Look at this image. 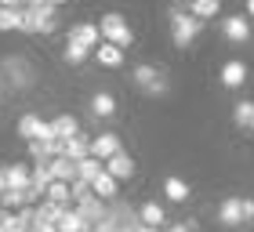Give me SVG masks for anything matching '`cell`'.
<instances>
[{
	"mask_svg": "<svg viewBox=\"0 0 254 232\" xmlns=\"http://www.w3.org/2000/svg\"><path fill=\"white\" fill-rule=\"evenodd\" d=\"M76 214H80V222H84L87 229H95V225H102V222H106V203H102L98 200V196H95V200H87V203H76Z\"/></svg>",
	"mask_w": 254,
	"mask_h": 232,
	"instance_id": "cell-7",
	"label": "cell"
},
{
	"mask_svg": "<svg viewBox=\"0 0 254 232\" xmlns=\"http://www.w3.org/2000/svg\"><path fill=\"white\" fill-rule=\"evenodd\" d=\"M102 171H106V164H102V160H95V156H87V160H80V164H76V178L91 185Z\"/></svg>",
	"mask_w": 254,
	"mask_h": 232,
	"instance_id": "cell-17",
	"label": "cell"
},
{
	"mask_svg": "<svg viewBox=\"0 0 254 232\" xmlns=\"http://www.w3.org/2000/svg\"><path fill=\"white\" fill-rule=\"evenodd\" d=\"M18 33H40L37 7H22V26H18Z\"/></svg>",
	"mask_w": 254,
	"mask_h": 232,
	"instance_id": "cell-30",
	"label": "cell"
},
{
	"mask_svg": "<svg viewBox=\"0 0 254 232\" xmlns=\"http://www.w3.org/2000/svg\"><path fill=\"white\" fill-rule=\"evenodd\" d=\"M117 153H124V145H120V134H113V131H106V134H98V138H91V156L95 160H113Z\"/></svg>",
	"mask_w": 254,
	"mask_h": 232,
	"instance_id": "cell-5",
	"label": "cell"
},
{
	"mask_svg": "<svg viewBox=\"0 0 254 232\" xmlns=\"http://www.w3.org/2000/svg\"><path fill=\"white\" fill-rule=\"evenodd\" d=\"M0 207H4V211H22V207H26V192H18V189H7L4 196H0Z\"/></svg>",
	"mask_w": 254,
	"mask_h": 232,
	"instance_id": "cell-25",
	"label": "cell"
},
{
	"mask_svg": "<svg viewBox=\"0 0 254 232\" xmlns=\"http://www.w3.org/2000/svg\"><path fill=\"white\" fill-rule=\"evenodd\" d=\"M167 232H189V225H186V222H182V225H171Z\"/></svg>",
	"mask_w": 254,
	"mask_h": 232,
	"instance_id": "cell-36",
	"label": "cell"
},
{
	"mask_svg": "<svg viewBox=\"0 0 254 232\" xmlns=\"http://www.w3.org/2000/svg\"><path fill=\"white\" fill-rule=\"evenodd\" d=\"M48 4H51V7H62V4H69V0H48Z\"/></svg>",
	"mask_w": 254,
	"mask_h": 232,
	"instance_id": "cell-38",
	"label": "cell"
},
{
	"mask_svg": "<svg viewBox=\"0 0 254 232\" xmlns=\"http://www.w3.org/2000/svg\"><path fill=\"white\" fill-rule=\"evenodd\" d=\"M98 37H102V33H98L95 22H80V26L69 29V40H65V44H73V48H84V51H95L98 44H102Z\"/></svg>",
	"mask_w": 254,
	"mask_h": 232,
	"instance_id": "cell-3",
	"label": "cell"
},
{
	"mask_svg": "<svg viewBox=\"0 0 254 232\" xmlns=\"http://www.w3.org/2000/svg\"><path fill=\"white\" fill-rule=\"evenodd\" d=\"M106 174H109V178H117V181L131 178V174H134V160L127 153H117L113 160H106Z\"/></svg>",
	"mask_w": 254,
	"mask_h": 232,
	"instance_id": "cell-12",
	"label": "cell"
},
{
	"mask_svg": "<svg viewBox=\"0 0 254 232\" xmlns=\"http://www.w3.org/2000/svg\"><path fill=\"white\" fill-rule=\"evenodd\" d=\"M51 181H55V178H51V167H48V160H40V164L33 167V185L48 192V185H51Z\"/></svg>",
	"mask_w": 254,
	"mask_h": 232,
	"instance_id": "cell-28",
	"label": "cell"
},
{
	"mask_svg": "<svg viewBox=\"0 0 254 232\" xmlns=\"http://www.w3.org/2000/svg\"><path fill=\"white\" fill-rule=\"evenodd\" d=\"M95 55H98V62L106 65V69H120V65H124V51L113 48V44H106V40L95 48Z\"/></svg>",
	"mask_w": 254,
	"mask_h": 232,
	"instance_id": "cell-16",
	"label": "cell"
},
{
	"mask_svg": "<svg viewBox=\"0 0 254 232\" xmlns=\"http://www.w3.org/2000/svg\"><path fill=\"white\" fill-rule=\"evenodd\" d=\"M131 80H134V84L142 87V91H149V95H164V91H167V84H164V76H160V73H156L153 65H134V73H131Z\"/></svg>",
	"mask_w": 254,
	"mask_h": 232,
	"instance_id": "cell-4",
	"label": "cell"
},
{
	"mask_svg": "<svg viewBox=\"0 0 254 232\" xmlns=\"http://www.w3.org/2000/svg\"><path fill=\"white\" fill-rule=\"evenodd\" d=\"M69 211V207H59V203H51V200H40L37 203V222H44V225H55L59 218Z\"/></svg>",
	"mask_w": 254,
	"mask_h": 232,
	"instance_id": "cell-18",
	"label": "cell"
},
{
	"mask_svg": "<svg viewBox=\"0 0 254 232\" xmlns=\"http://www.w3.org/2000/svg\"><path fill=\"white\" fill-rule=\"evenodd\" d=\"M69 196H73L76 203H87V200H95V189H91L87 181H80V178H76L73 185H69Z\"/></svg>",
	"mask_w": 254,
	"mask_h": 232,
	"instance_id": "cell-29",
	"label": "cell"
},
{
	"mask_svg": "<svg viewBox=\"0 0 254 232\" xmlns=\"http://www.w3.org/2000/svg\"><path fill=\"white\" fill-rule=\"evenodd\" d=\"M87 55H91V51H84V48H73V44H65V62H69V65H80Z\"/></svg>",
	"mask_w": 254,
	"mask_h": 232,
	"instance_id": "cell-31",
	"label": "cell"
},
{
	"mask_svg": "<svg viewBox=\"0 0 254 232\" xmlns=\"http://www.w3.org/2000/svg\"><path fill=\"white\" fill-rule=\"evenodd\" d=\"M244 200V222H254V200L251 196H240Z\"/></svg>",
	"mask_w": 254,
	"mask_h": 232,
	"instance_id": "cell-32",
	"label": "cell"
},
{
	"mask_svg": "<svg viewBox=\"0 0 254 232\" xmlns=\"http://www.w3.org/2000/svg\"><path fill=\"white\" fill-rule=\"evenodd\" d=\"M222 33H225L233 44H247V40H251V26H247L244 15H229V18H222Z\"/></svg>",
	"mask_w": 254,
	"mask_h": 232,
	"instance_id": "cell-8",
	"label": "cell"
},
{
	"mask_svg": "<svg viewBox=\"0 0 254 232\" xmlns=\"http://www.w3.org/2000/svg\"><path fill=\"white\" fill-rule=\"evenodd\" d=\"M0 211H4V207H0Z\"/></svg>",
	"mask_w": 254,
	"mask_h": 232,
	"instance_id": "cell-41",
	"label": "cell"
},
{
	"mask_svg": "<svg viewBox=\"0 0 254 232\" xmlns=\"http://www.w3.org/2000/svg\"><path fill=\"white\" fill-rule=\"evenodd\" d=\"M44 200H51V203H59V207H69L73 196H69V185H65V181H51L48 192H44Z\"/></svg>",
	"mask_w": 254,
	"mask_h": 232,
	"instance_id": "cell-24",
	"label": "cell"
},
{
	"mask_svg": "<svg viewBox=\"0 0 254 232\" xmlns=\"http://www.w3.org/2000/svg\"><path fill=\"white\" fill-rule=\"evenodd\" d=\"M0 7H11V11H22V7H26V0H0Z\"/></svg>",
	"mask_w": 254,
	"mask_h": 232,
	"instance_id": "cell-34",
	"label": "cell"
},
{
	"mask_svg": "<svg viewBox=\"0 0 254 232\" xmlns=\"http://www.w3.org/2000/svg\"><path fill=\"white\" fill-rule=\"evenodd\" d=\"M91 156V138L87 134H76L65 142V160H73V164H80V160Z\"/></svg>",
	"mask_w": 254,
	"mask_h": 232,
	"instance_id": "cell-15",
	"label": "cell"
},
{
	"mask_svg": "<svg viewBox=\"0 0 254 232\" xmlns=\"http://www.w3.org/2000/svg\"><path fill=\"white\" fill-rule=\"evenodd\" d=\"M22 26V11H11V7H0V33H15Z\"/></svg>",
	"mask_w": 254,
	"mask_h": 232,
	"instance_id": "cell-26",
	"label": "cell"
},
{
	"mask_svg": "<svg viewBox=\"0 0 254 232\" xmlns=\"http://www.w3.org/2000/svg\"><path fill=\"white\" fill-rule=\"evenodd\" d=\"M218 222H222L225 229L244 225V200H240V196H229V200H222V207H218Z\"/></svg>",
	"mask_w": 254,
	"mask_h": 232,
	"instance_id": "cell-6",
	"label": "cell"
},
{
	"mask_svg": "<svg viewBox=\"0 0 254 232\" xmlns=\"http://www.w3.org/2000/svg\"><path fill=\"white\" fill-rule=\"evenodd\" d=\"M7 192V178H4V167H0V196Z\"/></svg>",
	"mask_w": 254,
	"mask_h": 232,
	"instance_id": "cell-35",
	"label": "cell"
},
{
	"mask_svg": "<svg viewBox=\"0 0 254 232\" xmlns=\"http://www.w3.org/2000/svg\"><path fill=\"white\" fill-rule=\"evenodd\" d=\"M203 29V22L200 18H192V15H182V11H171V37H175L178 48H189V44L196 40V33Z\"/></svg>",
	"mask_w": 254,
	"mask_h": 232,
	"instance_id": "cell-2",
	"label": "cell"
},
{
	"mask_svg": "<svg viewBox=\"0 0 254 232\" xmlns=\"http://www.w3.org/2000/svg\"><path fill=\"white\" fill-rule=\"evenodd\" d=\"M91 189H95V196H98V200H113V196H117V178H109V174L102 171L98 178L91 181Z\"/></svg>",
	"mask_w": 254,
	"mask_h": 232,
	"instance_id": "cell-20",
	"label": "cell"
},
{
	"mask_svg": "<svg viewBox=\"0 0 254 232\" xmlns=\"http://www.w3.org/2000/svg\"><path fill=\"white\" fill-rule=\"evenodd\" d=\"M233 120L240 127H251V120H254V102H236V106H233Z\"/></svg>",
	"mask_w": 254,
	"mask_h": 232,
	"instance_id": "cell-27",
	"label": "cell"
},
{
	"mask_svg": "<svg viewBox=\"0 0 254 232\" xmlns=\"http://www.w3.org/2000/svg\"><path fill=\"white\" fill-rule=\"evenodd\" d=\"M251 131H254V120H251Z\"/></svg>",
	"mask_w": 254,
	"mask_h": 232,
	"instance_id": "cell-40",
	"label": "cell"
},
{
	"mask_svg": "<svg viewBox=\"0 0 254 232\" xmlns=\"http://www.w3.org/2000/svg\"><path fill=\"white\" fill-rule=\"evenodd\" d=\"M51 134H55V138H62V142H69V138H76V134H80V120H76L73 113H59V116L51 120Z\"/></svg>",
	"mask_w": 254,
	"mask_h": 232,
	"instance_id": "cell-9",
	"label": "cell"
},
{
	"mask_svg": "<svg viewBox=\"0 0 254 232\" xmlns=\"http://www.w3.org/2000/svg\"><path fill=\"white\" fill-rule=\"evenodd\" d=\"M247 11H251V15H254V0H247Z\"/></svg>",
	"mask_w": 254,
	"mask_h": 232,
	"instance_id": "cell-39",
	"label": "cell"
},
{
	"mask_svg": "<svg viewBox=\"0 0 254 232\" xmlns=\"http://www.w3.org/2000/svg\"><path fill=\"white\" fill-rule=\"evenodd\" d=\"M244 80H247V62L229 58V62L222 65V84L225 87H244Z\"/></svg>",
	"mask_w": 254,
	"mask_h": 232,
	"instance_id": "cell-11",
	"label": "cell"
},
{
	"mask_svg": "<svg viewBox=\"0 0 254 232\" xmlns=\"http://www.w3.org/2000/svg\"><path fill=\"white\" fill-rule=\"evenodd\" d=\"M138 222L142 225H149V229H160L167 222V214H164V207H160L156 200H149V203H142L138 207Z\"/></svg>",
	"mask_w": 254,
	"mask_h": 232,
	"instance_id": "cell-13",
	"label": "cell"
},
{
	"mask_svg": "<svg viewBox=\"0 0 254 232\" xmlns=\"http://www.w3.org/2000/svg\"><path fill=\"white\" fill-rule=\"evenodd\" d=\"M91 113L95 116H113L117 113V98H113L109 91H98V95L91 98Z\"/></svg>",
	"mask_w": 254,
	"mask_h": 232,
	"instance_id": "cell-19",
	"label": "cell"
},
{
	"mask_svg": "<svg viewBox=\"0 0 254 232\" xmlns=\"http://www.w3.org/2000/svg\"><path fill=\"white\" fill-rule=\"evenodd\" d=\"M40 4H48V0H26V7H40Z\"/></svg>",
	"mask_w": 254,
	"mask_h": 232,
	"instance_id": "cell-37",
	"label": "cell"
},
{
	"mask_svg": "<svg viewBox=\"0 0 254 232\" xmlns=\"http://www.w3.org/2000/svg\"><path fill=\"white\" fill-rule=\"evenodd\" d=\"M98 33L106 37V44H113V48H131V40H134V33L131 26H127V18L117 15V11H109V15H102L98 18Z\"/></svg>",
	"mask_w": 254,
	"mask_h": 232,
	"instance_id": "cell-1",
	"label": "cell"
},
{
	"mask_svg": "<svg viewBox=\"0 0 254 232\" xmlns=\"http://www.w3.org/2000/svg\"><path fill=\"white\" fill-rule=\"evenodd\" d=\"M4 178H7V189L26 192L29 181H33V167H26V164H11V167H4Z\"/></svg>",
	"mask_w": 254,
	"mask_h": 232,
	"instance_id": "cell-10",
	"label": "cell"
},
{
	"mask_svg": "<svg viewBox=\"0 0 254 232\" xmlns=\"http://www.w3.org/2000/svg\"><path fill=\"white\" fill-rule=\"evenodd\" d=\"M218 11H222V0H192V11H189V15L200 18V22H207V18H214Z\"/></svg>",
	"mask_w": 254,
	"mask_h": 232,
	"instance_id": "cell-21",
	"label": "cell"
},
{
	"mask_svg": "<svg viewBox=\"0 0 254 232\" xmlns=\"http://www.w3.org/2000/svg\"><path fill=\"white\" fill-rule=\"evenodd\" d=\"M127 232H160V229H149L142 222H127Z\"/></svg>",
	"mask_w": 254,
	"mask_h": 232,
	"instance_id": "cell-33",
	"label": "cell"
},
{
	"mask_svg": "<svg viewBox=\"0 0 254 232\" xmlns=\"http://www.w3.org/2000/svg\"><path fill=\"white\" fill-rule=\"evenodd\" d=\"M164 196H167V200H175V203H186L189 200V185L182 178H167L164 181Z\"/></svg>",
	"mask_w": 254,
	"mask_h": 232,
	"instance_id": "cell-22",
	"label": "cell"
},
{
	"mask_svg": "<svg viewBox=\"0 0 254 232\" xmlns=\"http://www.w3.org/2000/svg\"><path fill=\"white\" fill-rule=\"evenodd\" d=\"M55 229H59V232H91L84 222H80V214H76V211H65L59 222H55Z\"/></svg>",
	"mask_w": 254,
	"mask_h": 232,
	"instance_id": "cell-23",
	"label": "cell"
},
{
	"mask_svg": "<svg viewBox=\"0 0 254 232\" xmlns=\"http://www.w3.org/2000/svg\"><path fill=\"white\" fill-rule=\"evenodd\" d=\"M48 167H51V178L55 181H65V185L76 181V164H73V160L59 156V160H48Z\"/></svg>",
	"mask_w": 254,
	"mask_h": 232,
	"instance_id": "cell-14",
	"label": "cell"
}]
</instances>
